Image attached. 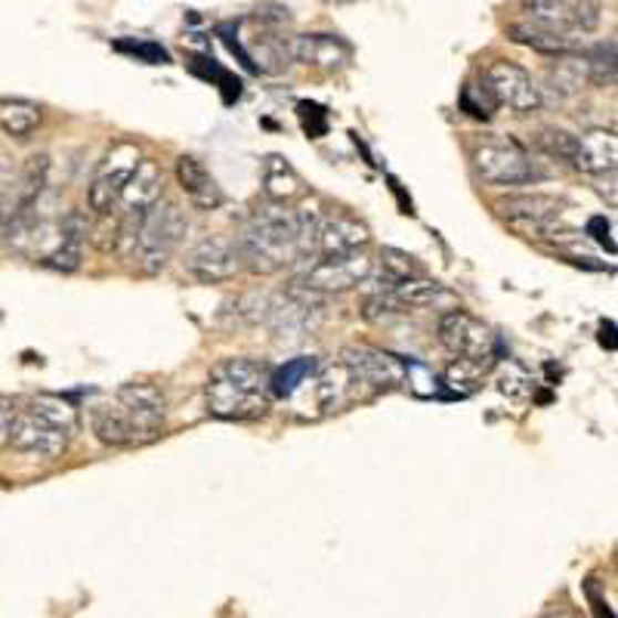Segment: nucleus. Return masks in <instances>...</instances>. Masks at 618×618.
I'll use <instances>...</instances> for the list:
<instances>
[{"label":"nucleus","mask_w":618,"mask_h":618,"mask_svg":"<svg viewBox=\"0 0 618 618\" xmlns=\"http://www.w3.org/2000/svg\"><path fill=\"white\" fill-rule=\"evenodd\" d=\"M238 260L254 276H276L300 264V220L291 205L264 202L248 214L236 236Z\"/></svg>","instance_id":"1"},{"label":"nucleus","mask_w":618,"mask_h":618,"mask_svg":"<svg viewBox=\"0 0 618 618\" xmlns=\"http://www.w3.org/2000/svg\"><path fill=\"white\" fill-rule=\"evenodd\" d=\"M186 233H189V217H186V210H183L177 202L162 198L158 205L148 207L146 214L140 217V223H136V229H133V264L140 266V272H146V276L162 272L164 266L171 264V257L183 248Z\"/></svg>","instance_id":"2"},{"label":"nucleus","mask_w":618,"mask_h":618,"mask_svg":"<svg viewBox=\"0 0 618 618\" xmlns=\"http://www.w3.org/2000/svg\"><path fill=\"white\" fill-rule=\"evenodd\" d=\"M467 155H471L476 177L488 186H529V183L545 179V171L532 162L526 146L504 133L473 136Z\"/></svg>","instance_id":"3"},{"label":"nucleus","mask_w":618,"mask_h":618,"mask_svg":"<svg viewBox=\"0 0 618 618\" xmlns=\"http://www.w3.org/2000/svg\"><path fill=\"white\" fill-rule=\"evenodd\" d=\"M140 162H143L140 146L131 143V140H119V143H112V146L105 148L87 186V207L93 214L109 217L119 207L121 192H124L127 179L133 177V171H136Z\"/></svg>","instance_id":"4"},{"label":"nucleus","mask_w":618,"mask_h":618,"mask_svg":"<svg viewBox=\"0 0 618 618\" xmlns=\"http://www.w3.org/2000/svg\"><path fill=\"white\" fill-rule=\"evenodd\" d=\"M371 269H374V264L362 250L338 254V257H316L300 272V279L295 285L322 297L347 295V291H356V288H362L371 279Z\"/></svg>","instance_id":"5"},{"label":"nucleus","mask_w":618,"mask_h":618,"mask_svg":"<svg viewBox=\"0 0 618 618\" xmlns=\"http://www.w3.org/2000/svg\"><path fill=\"white\" fill-rule=\"evenodd\" d=\"M440 343L455 356V359H473V362H488L495 350V334L483 319H476L467 309H445L436 325Z\"/></svg>","instance_id":"6"},{"label":"nucleus","mask_w":618,"mask_h":618,"mask_svg":"<svg viewBox=\"0 0 618 618\" xmlns=\"http://www.w3.org/2000/svg\"><path fill=\"white\" fill-rule=\"evenodd\" d=\"M183 269L198 285H226V281H233L241 272L236 238L223 236V233H207L186 250Z\"/></svg>","instance_id":"7"},{"label":"nucleus","mask_w":618,"mask_h":618,"mask_svg":"<svg viewBox=\"0 0 618 618\" xmlns=\"http://www.w3.org/2000/svg\"><path fill=\"white\" fill-rule=\"evenodd\" d=\"M90 428L93 436L109 445V449H133V445H146V442L158 440L164 433V424L146 421L131 409H124L121 402L112 405H96L90 412Z\"/></svg>","instance_id":"8"},{"label":"nucleus","mask_w":618,"mask_h":618,"mask_svg":"<svg viewBox=\"0 0 618 618\" xmlns=\"http://www.w3.org/2000/svg\"><path fill=\"white\" fill-rule=\"evenodd\" d=\"M559 207L563 202L557 195H545V192H516L495 202L501 217L529 238H550L554 229L559 233Z\"/></svg>","instance_id":"9"},{"label":"nucleus","mask_w":618,"mask_h":618,"mask_svg":"<svg viewBox=\"0 0 618 618\" xmlns=\"http://www.w3.org/2000/svg\"><path fill=\"white\" fill-rule=\"evenodd\" d=\"M483 84L492 93V100L504 105V109H511L514 115H532V112H538L542 103H545L542 87L516 62H492L486 72H483Z\"/></svg>","instance_id":"10"},{"label":"nucleus","mask_w":618,"mask_h":618,"mask_svg":"<svg viewBox=\"0 0 618 618\" xmlns=\"http://www.w3.org/2000/svg\"><path fill=\"white\" fill-rule=\"evenodd\" d=\"M526 22L559 34H585L600 25V0H519Z\"/></svg>","instance_id":"11"},{"label":"nucleus","mask_w":618,"mask_h":618,"mask_svg":"<svg viewBox=\"0 0 618 618\" xmlns=\"http://www.w3.org/2000/svg\"><path fill=\"white\" fill-rule=\"evenodd\" d=\"M338 362L369 390H396L405 383V362L399 356L387 353V350L369 347V343L343 347Z\"/></svg>","instance_id":"12"},{"label":"nucleus","mask_w":618,"mask_h":618,"mask_svg":"<svg viewBox=\"0 0 618 618\" xmlns=\"http://www.w3.org/2000/svg\"><path fill=\"white\" fill-rule=\"evenodd\" d=\"M87 217L81 210H69L65 217L53 223L47 245L38 254V264L53 272H78L84 264V245H87Z\"/></svg>","instance_id":"13"},{"label":"nucleus","mask_w":618,"mask_h":618,"mask_svg":"<svg viewBox=\"0 0 618 618\" xmlns=\"http://www.w3.org/2000/svg\"><path fill=\"white\" fill-rule=\"evenodd\" d=\"M269 393H248L236 383L223 381L217 374H207L205 409L217 421H254L264 418L269 409Z\"/></svg>","instance_id":"14"},{"label":"nucleus","mask_w":618,"mask_h":618,"mask_svg":"<svg viewBox=\"0 0 618 618\" xmlns=\"http://www.w3.org/2000/svg\"><path fill=\"white\" fill-rule=\"evenodd\" d=\"M69 440H72L69 433L50 428L41 418H34L25 409H19L13 428H10V436H7V445L13 452H19V455L38 457V461H56V457L65 455Z\"/></svg>","instance_id":"15"},{"label":"nucleus","mask_w":618,"mask_h":618,"mask_svg":"<svg viewBox=\"0 0 618 618\" xmlns=\"http://www.w3.org/2000/svg\"><path fill=\"white\" fill-rule=\"evenodd\" d=\"M164 195V174H162V164L152 162V158H143V162L136 164V171H133V177L127 179V186L121 192L119 198V210L121 220L127 223L131 229H136V223L140 217L146 214L148 207H155L162 202ZM112 210V214H115Z\"/></svg>","instance_id":"16"},{"label":"nucleus","mask_w":618,"mask_h":618,"mask_svg":"<svg viewBox=\"0 0 618 618\" xmlns=\"http://www.w3.org/2000/svg\"><path fill=\"white\" fill-rule=\"evenodd\" d=\"M285 53L319 72H340L350 62V47L338 34H297L285 41Z\"/></svg>","instance_id":"17"},{"label":"nucleus","mask_w":618,"mask_h":618,"mask_svg":"<svg viewBox=\"0 0 618 618\" xmlns=\"http://www.w3.org/2000/svg\"><path fill=\"white\" fill-rule=\"evenodd\" d=\"M371 241V229L365 223L347 214L334 210L319 223V257H338V254H353L362 250Z\"/></svg>","instance_id":"18"},{"label":"nucleus","mask_w":618,"mask_h":618,"mask_svg":"<svg viewBox=\"0 0 618 618\" xmlns=\"http://www.w3.org/2000/svg\"><path fill=\"white\" fill-rule=\"evenodd\" d=\"M616 133L604 131V127H594V131H585L581 136H575V171H581V174H588V177H606V174H616Z\"/></svg>","instance_id":"19"},{"label":"nucleus","mask_w":618,"mask_h":618,"mask_svg":"<svg viewBox=\"0 0 618 618\" xmlns=\"http://www.w3.org/2000/svg\"><path fill=\"white\" fill-rule=\"evenodd\" d=\"M179 192L186 195L195 210H217L223 205V189L217 177L207 171L205 162H198L195 155H179L174 164Z\"/></svg>","instance_id":"20"},{"label":"nucleus","mask_w":618,"mask_h":618,"mask_svg":"<svg viewBox=\"0 0 618 618\" xmlns=\"http://www.w3.org/2000/svg\"><path fill=\"white\" fill-rule=\"evenodd\" d=\"M387 297L396 303V309L405 316V312H412V309H455L457 307V297L440 285L436 279H428V276H421V279H405V281H396Z\"/></svg>","instance_id":"21"},{"label":"nucleus","mask_w":618,"mask_h":618,"mask_svg":"<svg viewBox=\"0 0 618 618\" xmlns=\"http://www.w3.org/2000/svg\"><path fill=\"white\" fill-rule=\"evenodd\" d=\"M260 183H264V198L272 205H295L297 198L307 195V183L295 171V164L281 155H266L260 167Z\"/></svg>","instance_id":"22"},{"label":"nucleus","mask_w":618,"mask_h":618,"mask_svg":"<svg viewBox=\"0 0 618 618\" xmlns=\"http://www.w3.org/2000/svg\"><path fill=\"white\" fill-rule=\"evenodd\" d=\"M507 34L514 38L516 44H526L538 53H547V56H575V53L588 50L585 38H578V34H559V31L542 29V25H532V22H516L507 29Z\"/></svg>","instance_id":"23"},{"label":"nucleus","mask_w":618,"mask_h":618,"mask_svg":"<svg viewBox=\"0 0 618 618\" xmlns=\"http://www.w3.org/2000/svg\"><path fill=\"white\" fill-rule=\"evenodd\" d=\"M115 402H121L124 409H131L133 414H140L146 421H155V424H164V418H167V396H164L162 387L152 381L124 383L115 393Z\"/></svg>","instance_id":"24"},{"label":"nucleus","mask_w":618,"mask_h":618,"mask_svg":"<svg viewBox=\"0 0 618 618\" xmlns=\"http://www.w3.org/2000/svg\"><path fill=\"white\" fill-rule=\"evenodd\" d=\"M210 374H217L223 381L236 383L248 393H269V374L272 371L266 369L260 359H250V356H229V359H220ZM272 396V393H269Z\"/></svg>","instance_id":"25"},{"label":"nucleus","mask_w":618,"mask_h":618,"mask_svg":"<svg viewBox=\"0 0 618 618\" xmlns=\"http://www.w3.org/2000/svg\"><path fill=\"white\" fill-rule=\"evenodd\" d=\"M25 412L41 418L50 428L69 433V436H74V433L81 430V409L74 405L72 399L60 396V393H34V396L29 399V409H25Z\"/></svg>","instance_id":"26"},{"label":"nucleus","mask_w":618,"mask_h":618,"mask_svg":"<svg viewBox=\"0 0 618 618\" xmlns=\"http://www.w3.org/2000/svg\"><path fill=\"white\" fill-rule=\"evenodd\" d=\"M44 124V109L22 96H7L0 100V131L10 140H29L31 133Z\"/></svg>","instance_id":"27"},{"label":"nucleus","mask_w":618,"mask_h":618,"mask_svg":"<svg viewBox=\"0 0 618 618\" xmlns=\"http://www.w3.org/2000/svg\"><path fill=\"white\" fill-rule=\"evenodd\" d=\"M316 371H319V359H312V356L288 359L281 369H276L269 374V393L276 399H295L297 393L312 381Z\"/></svg>","instance_id":"28"},{"label":"nucleus","mask_w":618,"mask_h":618,"mask_svg":"<svg viewBox=\"0 0 618 618\" xmlns=\"http://www.w3.org/2000/svg\"><path fill=\"white\" fill-rule=\"evenodd\" d=\"M547 84H550V90L557 93V100L578 96V93L590 84L585 53H575V56H559L557 65L547 72Z\"/></svg>","instance_id":"29"},{"label":"nucleus","mask_w":618,"mask_h":618,"mask_svg":"<svg viewBox=\"0 0 618 618\" xmlns=\"http://www.w3.org/2000/svg\"><path fill=\"white\" fill-rule=\"evenodd\" d=\"M585 62H588V81L594 87H612L616 84V41L588 47Z\"/></svg>","instance_id":"30"},{"label":"nucleus","mask_w":618,"mask_h":618,"mask_svg":"<svg viewBox=\"0 0 618 618\" xmlns=\"http://www.w3.org/2000/svg\"><path fill=\"white\" fill-rule=\"evenodd\" d=\"M381 264H383V272L390 276L393 281H405V279H421V276H428L424 272V266L414 260L409 250H399V248H383L381 250Z\"/></svg>","instance_id":"31"},{"label":"nucleus","mask_w":618,"mask_h":618,"mask_svg":"<svg viewBox=\"0 0 618 618\" xmlns=\"http://www.w3.org/2000/svg\"><path fill=\"white\" fill-rule=\"evenodd\" d=\"M535 146L542 148L545 155H550V158H557V162L573 164V155H575L573 133L559 131V127H542V131L535 133Z\"/></svg>","instance_id":"32"},{"label":"nucleus","mask_w":618,"mask_h":618,"mask_svg":"<svg viewBox=\"0 0 618 618\" xmlns=\"http://www.w3.org/2000/svg\"><path fill=\"white\" fill-rule=\"evenodd\" d=\"M483 381V362H473V359H455L449 369H445V387L457 390V396H467L476 383Z\"/></svg>","instance_id":"33"},{"label":"nucleus","mask_w":618,"mask_h":618,"mask_svg":"<svg viewBox=\"0 0 618 618\" xmlns=\"http://www.w3.org/2000/svg\"><path fill=\"white\" fill-rule=\"evenodd\" d=\"M461 109H464L467 115H473V119L486 121L495 115L498 103L492 100V93L486 90V84H467L464 93H461Z\"/></svg>","instance_id":"34"},{"label":"nucleus","mask_w":618,"mask_h":618,"mask_svg":"<svg viewBox=\"0 0 618 618\" xmlns=\"http://www.w3.org/2000/svg\"><path fill=\"white\" fill-rule=\"evenodd\" d=\"M405 381L412 387L418 396H436V390H440V381H436V374L428 369V365H405Z\"/></svg>","instance_id":"35"},{"label":"nucleus","mask_w":618,"mask_h":618,"mask_svg":"<svg viewBox=\"0 0 618 618\" xmlns=\"http://www.w3.org/2000/svg\"><path fill=\"white\" fill-rule=\"evenodd\" d=\"M585 236L597 238L604 248L616 250V238H612V223L606 220V217H590L588 226H585Z\"/></svg>","instance_id":"36"},{"label":"nucleus","mask_w":618,"mask_h":618,"mask_svg":"<svg viewBox=\"0 0 618 618\" xmlns=\"http://www.w3.org/2000/svg\"><path fill=\"white\" fill-rule=\"evenodd\" d=\"M16 414H19L16 399L0 396V442H7V436H10V428H13Z\"/></svg>","instance_id":"37"},{"label":"nucleus","mask_w":618,"mask_h":618,"mask_svg":"<svg viewBox=\"0 0 618 618\" xmlns=\"http://www.w3.org/2000/svg\"><path fill=\"white\" fill-rule=\"evenodd\" d=\"M585 594H588V600H590V606H594L597 618H616L612 616V609H609V604L604 600L600 588H597V581H588V585H585Z\"/></svg>","instance_id":"38"},{"label":"nucleus","mask_w":618,"mask_h":618,"mask_svg":"<svg viewBox=\"0 0 618 618\" xmlns=\"http://www.w3.org/2000/svg\"><path fill=\"white\" fill-rule=\"evenodd\" d=\"M10 183H13V164H10V158L0 152V207H3V202H7Z\"/></svg>","instance_id":"39"},{"label":"nucleus","mask_w":618,"mask_h":618,"mask_svg":"<svg viewBox=\"0 0 618 618\" xmlns=\"http://www.w3.org/2000/svg\"><path fill=\"white\" fill-rule=\"evenodd\" d=\"M612 334H616V325L606 322L604 328H600V343H604V347H609V350H616V338H612Z\"/></svg>","instance_id":"40"},{"label":"nucleus","mask_w":618,"mask_h":618,"mask_svg":"<svg viewBox=\"0 0 618 618\" xmlns=\"http://www.w3.org/2000/svg\"><path fill=\"white\" fill-rule=\"evenodd\" d=\"M545 618H581L578 612H573V609H550Z\"/></svg>","instance_id":"41"}]
</instances>
